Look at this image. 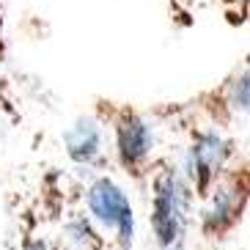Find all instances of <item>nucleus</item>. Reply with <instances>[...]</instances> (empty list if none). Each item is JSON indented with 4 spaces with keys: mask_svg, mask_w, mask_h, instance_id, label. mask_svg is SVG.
Listing matches in <instances>:
<instances>
[{
    "mask_svg": "<svg viewBox=\"0 0 250 250\" xmlns=\"http://www.w3.org/2000/svg\"><path fill=\"white\" fill-rule=\"evenodd\" d=\"M91 113L107 129L113 170H121L135 187H146L154 165L173 148L184 113L182 102L132 104L118 99H94Z\"/></svg>",
    "mask_w": 250,
    "mask_h": 250,
    "instance_id": "1",
    "label": "nucleus"
},
{
    "mask_svg": "<svg viewBox=\"0 0 250 250\" xmlns=\"http://www.w3.org/2000/svg\"><path fill=\"white\" fill-rule=\"evenodd\" d=\"M143 190L148 198V231L154 250H184L195 217V195L173 157V148L154 165Z\"/></svg>",
    "mask_w": 250,
    "mask_h": 250,
    "instance_id": "2",
    "label": "nucleus"
},
{
    "mask_svg": "<svg viewBox=\"0 0 250 250\" xmlns=\"http://www.w3.org/2000/svg\"><path fill=\"white\" fill-rule=\"evenodd\" d=\"M173 157H176L179 168H182L184 179H187L192 195H195V204H198L206 192L248 154L239 146L236 135L220 132L209 124H198L184 110L182 129L173 140Z\"/></svg>",
    "mask_w": 250,
    "mask_h": 250,
    "instance_id": "3",
    "label": "nucleus"
},
{
    "mask_svg": "<svg viewBox=\"0 0 250 250\" xmlns=\"http://www.w3.org/2000/svg\"><path fill=\"white\" fill-rule=\"evenodd\" d=\"M77 176V173H74ZM80 182V201L88 212L99 234L107 239L110 250H132L135 248V206L126 187L116 179L113 170L102 173H83Z\"/></svg>",
    "mask_w": 250,
    "mask_h": 250,
    "instance_id": "4",
    "label": "nucleus"
},
{
    "mask_svg": "<svg viewBox=\"0 0 250 250\" xmlns=\"http://www.w3.org/2000/svg\"><path fill=\"white\" fill-rule=\"evenodd\" d=\"M250 201V173H248V157L236 162L212 190L195 204L192 226L198 228L204 242L220 245L236 228L242 226L248 214Z\"/></svg>",
    "mask_w": 250,
    "mask_h": 250,
    "instance_id": "5",
    "label": "nucleus"
},
{
    "mask_svg": "<svg viewBox=\"0 0 250 250\" xmlns=\"http://www.w3.org/2000/svg\"><path fill=\"white\" fill-rule=\"evenodd\" d=\"M248 104H250V69H248V58H242L231 69V74H226L217 85L187 99L184 110L198 124H209L220 132L236 135L248 124Z\"/></svg>",
    "mask_w": 250,
    "mask_h": 250,
    "instance_id": "6",
    "label": "nucleus"
},
{
    "mask_svg": "<svg viewBox=\"0 0 250 250\" xmlns=\"http://www.w3.org/2000/svg\"><path fill=\"white\" fill-rule=\"evenodd\" d=\"M61 146H63V154L69 160V170L77 176L113 170L107 129L96 118V113L88 110L72 118L69 126L61 132Z\"/></svg>",
    "mask_w": 250,
    "mask_h": 250,
    "instance_id": "7",
    "label": "nucleus"
},
{
    "mask_svg": "<svg viewBox=\"0 0 250 250\" xmlns=\"http://www.w3.org/2000/svg\"><path fill=\"white\" fill-rule=\"evenodd\" d=\"M8 214H11V242L14 250H61L47 223L39 217L33 204L28 201L22 190H14L8 201Z\"/></svg>",
    "mask_w": 250,
    "mask_h": 250,
    "instance_id": "8",
    "label": "nucleus"
},
{
    "mask_svg": "<svg viewBox=\"0 0 250 250\" xmlns=\"http://www.w3.org/2000/svg\"><path fill=\"white\" fill-rule=\"evenodd\" d=\"M176 3H182V0H176ZM201 6L220 8V14L231 25H245V20H248V0H195V8Z\"/></svg>",
    "mask_w": 250,
    "mask_h": 250,
    "instance_id": "9",
    "label": "nucleus"
},
{
    "mask_svg": "<svg viewBox=\"0 0 250 250\" xmlns=\"http://www.w3.org/2000/svg\"><path fill=\"white\" fill-rule=\"evenodd\" d=\"M8 66V42H6V14H3V3H0V74Z\"/></svg>",
    "mask_w": 250,
    "mask_h": 250,
    "instance_id": "10",
    "label": "nucleus"
}]
</instances>
